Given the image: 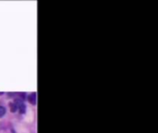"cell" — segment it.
Masks as SVG:
<instances>
[{"mask_svg":"<svg viewBox=\"0 0 158 133\" xmlns=\"http://www.w3.org/2000/svg\"><path fill=\"white\" fill-rule=\"evenodd\" d=\"M9 107H10V111L12 113H15L18 110V108H17V106H16V105L14 103H10L9 104Z\"/></svg>","mask_w":158,"mask_h":133,"instance_id":"obj_3","label":"cell"},{"mask_svg":"<svg viewBox=\"0 0 158 133\" xmlns=\"http://www.w3.org/2000/svg\"><path fill=\"white\" fill-rule=\"evenodd\" d=\"M19 95L20 96V99L22 100V101H23V100L26 98V93H24V92H20V93H19Z\"/></svg>","mask_w":158,"mask_h":133,"instance_id":"obj_5","label":"cell"},{"mask_svg":"<svg viewBox=\"0 0 158 133\" xmlns=\"http://www.w3.org/2000/svg\"><path fill=\"white\" fill-rule=\"evenodd\" d=\"M6 114V108L4 106H0V117H2L3 116H5Z\"/></svg>","mask_w":158,"mask_h":133,"instance_id":"obj_4","label":"cell"},{"mask_svg":"<svg viewBox=\"0 0 158 133\" xmlns=\"http://www.w3.org/2000/svg\"><path fill=\"white\" fill-rule=\"evenodd\" d=\"M14 104L16 105L17 108H19L20 112L21 114H24V113L26 112V106H25V105H24V103H23V101H22L21 99H20V98L16 99Z\"/></svg>","mask_w":158,"mask_h":133,"instance_id":"obj_1","label":"cell"},{"mask_svg":"<svg viewBox=\"0 0 158 133\" xmlns=\"http://www.w3.org/2000/svg\"><path fill=\"white\" fill-rule=\"evenodd\" d=\"M0 94H3V92H0Z\"/></svg>","mask_w":158,"mask_h":133,"instance_id":"obj_6","label":"cell"},{"mask_svg":"<svg viewBox=\"0 0 158 133\" xmlns=\"http://www.w3.org/2000/svg\"><path fill=\"white\" fill-rule=\"evenodd\" d=\"M28 100H29L30 104L35 106L36 105V92H34V93L30 94V96L28 97Z\"/></svg>","mask_w":158,"mask_h":133,"instance_id":"obj_2","label":"cell"}]
</instances>
